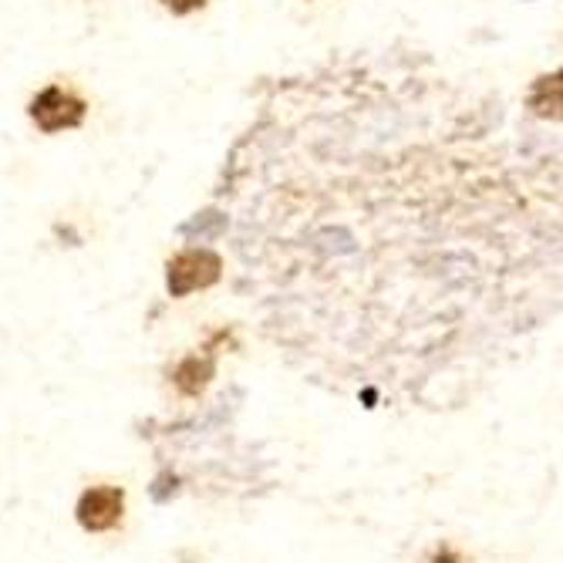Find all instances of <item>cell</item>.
Here are the masks:
<instances>
[{"label": "cell", "instance_id": "6da1fadb", "mask_svg": "<svg viewBox=\"0 0 563 563\" xmlns=\"http://www.w3.org/2000/svg\"><path fill=\"white\" fill-rule=\"evenodd\" d=\"M31 122L47 132V135H55V132H65V129H78L88 115V106H85V98L75 95L71 88L65 85H47L44 91L34 95L31 101Z\"/></svg>", "mask_w": 563, "mask_h": 563}, {"label": "cell", "instance_id": "7a4b0ae2", "mask_svg": "<svg viewBox=\"0 0 563 563\" xmlns=\"http://www.w3.org/2000/svg\"><path fill=\"white\" fill-rule=\"evenodd\" d=\"M223 274V261L213 250L199 246V250H183L169 261V294L173 297H186L192 290H202L217 284Z\"/></svg>", "mask_w": 563, "mask_h": 563}, {"label": "cell", "instance_id": "3957f363", "mask_svg": "<svg viewBox=\"0 0 563 563\" xmlns=\"http://www.w3.org/2000/svg\"><path fill=\"white\" fill-rule=\"evenodd\" d=\"M75 517L88 533L115 530L125 517V489L122 486H91L81 493Z\"/></svg>", "mask_w": 563, "mask_h": 563}, {"label": "cell", "instance_id": "277c9868", "mask_svg": "<svg viewBox=\"0 0 563 563\" xmlns=\"http://www.w3.org/2000/svg\"><path fill=\"white\" fill-rule=\"evenodd\" d=\"M213 378V362H199V357H186V362L176 368V385L186 395H199Z\"/></svg>", "mask_w": 563, "mask_h": 563}, {"label": "cell", "instance_id": "5b68a950", "mask_svg": "<svg viewBox=\"0 0 563 563\" xmlns=\"http://www.w3.org/2000/svg\"><path fill=\"white\" fill-rule=\"evenodd\" d=\"M159 4L176 18H186V14H196V11L207 8V0H159Z\"/></svg>", "mask_w": 563, "mask_h": 563}]
</instances>
